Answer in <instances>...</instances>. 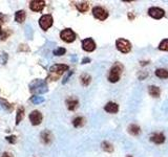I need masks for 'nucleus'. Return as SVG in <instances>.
Wrapping results in <instances>:
<instances>
[{"mask_svg": "<svg viewBox=\"0 0 168 157\" xmlns=\"http://www.w3.org/2000/svg\"><path fill=\"white\" fill-rule=\"evenodd\" d=\"M29 90L34 94H43V93L47 92V85L45 81L43 80H34V81L29 84Z\"/></svg>", "mask_w": 168, "mask_h": 157, "instance_id": "1", "label": "nucleus"}, {"mask_svg": "<svg viewBox=\"0 0 168 157\" xmlns=\"http://www.w3.org/2000/svg\"><path fill=\"white\" fill-rule=\"evenodd\" d=\"M116 46L117 49L119 51L123 52V53H128L131 50V43L126 39H118L116 41Z\"/></svg>", "mask_w": 168, "mask_h": 157, "instance_id": "2", "label": "nucleus"}, {"mask_svg": "<svg viewBox=\"0 0 168 157\" xmlns=\"http://www.w3.org/2000/svg\"><path fill=\"white\" fill-rule=\"evenodd\" d=\"M121 71H122V68L119 65L116 64L111 69H110L109 74H108V81L111 82V83H117V82L120 80Z\"/></svg>", "mask_w": 168, "mask_h": 157, "instance_id": "3", "label": "nucleus"}, {"mask_svg": "<svg viewBox=\"0 0 168 157\" xmlns=\"http://www.w3.org/2000/svg\"><path fill=\"white\" fill-rule=\"evenodd\" d=\"M54 23V19H53L52 15H43L42 17L39 19V25L43 30H47Z\"/></svg>", "mask_w": 168, "mask_h": 157, "instance_id": "4", "label": "nucleus"}, {"mask_svg": "<svg viewBox=\"0 0 168 157\" xmlns=\"http://www.w3.org/2000/svg\"><path fill=\"white\" fill-rule=\"evenodd\" d=\"M49 70H51V73L55 74V81H56L62 73L68 70V66H67V65H64V64H55L51 67V69Z\"/></svg>", "mask_w": 168, "mask_h": 157, "instance_id": "5", "label": "nucleus"}, {"mask_svg": "<svg viewBox=\"0 0 168 157\" xmlns=\"http://www.w3.org/2000/svg\"><path fill=\"white\" fill-rule=\"evenodd\" d=\"M60 38L66 43H72L76 40V34L70 28H65L60 32Z\"/></svg>", "mask_w": 168, "mask_h": 157, "instance_id": "6", "label": "nucleus"}, {"mask_svg": "<svg viewBox=\"0 0 168 157\" xmlns=\"http://www.w3.org/2000/svg\"><path fill=\"white\" fill-rule=\"evenodd\" d=\"M93 15L95 16V18H97L98 20H105V19H107L108 17V13L107 11L101 6H96V7H94L93 9Z\"/></svg>", "mask_w": 168, "mask_h": 157, "instance_id": "7", "label": "nucleus"}, {"mask_svg": "<svg viewBox=\"0 0 168 157\" xmlns=\"http://www.w3.org/2000/svg\"><path fill=\"white\" fill-rule=\"evenodd\" d=\"M29 120L32 122V125L34 126H38L40 125L41 122H42V119H43V116H42V114H41L40 111L38 110H34L32 111L31 113H29Z\"/></svg>", "mask_w": 168, "mask_h": 157, "instance_id": "8", "label": "nucleus"}, {"mask_svg": "<svg viewBox=\"0 0 168 157\" xmlns=\"http://www.w3.org/2000/svg\"><path fill=\"white\" fill-rule=\"evenodd\" d=\"M82 48L87 52H92L96 49V43L92 38H86L82 40Z\"/></svg>", "mask_w": 168, "mask_h": 157, "instance_id": "9", "label": "nucleus"}, {"mask_svg": "<svg viewBox=\"0 0 168 157\" xmlns=\"http://www.w3.org/2000/svg\"><path fill=\"white\" fill-rule=\"evenodd\" d=\"M44 7H45V1L43 0H34L29 2V9L33 12H42Z\"/></svg>", "mask_w": 168, "mask_h": 157, "instance_id": "10", "label": "nucleus"}, {"mask_svg": "<svg viewBox=\"0 0 168 157\" xmlns=\"http://www.w3.org/2000/svg\"><path fill=\"white\" fill-rule=\"evenodd\" d=\"M148 15L154 19H161L164 17L165 12H164V9H160V7H150L148 9Z\"/></svg>", "mask_w": 168, "mask_h": 157, "instance_id": "11", "label": "nucleus"}, {"mask_svg": "<svg viewBox=\"0 0 168 157\" xmlns=\"http://www.w3.org/2000/svg\"><path fill=\"white\" fill-rule=\"evenodd\" d=\"M40 137H41V141L43 143H45V145L51 143L53 140V134L48 130H44L43 132H41Z\"/></svg>", "mask_w": 168, "mask_h": 157, "instance_id": "12", "label": "nucleus"}, {"mask_svg": "<svg viewBox=\"0 0 168 157\" xmlns=\"http://www.w3.org/2000/svg\"><path fill=\"white\" fill-rule=\"evenodd\" d=\"M104 110L106 112H108V113H117L119 111V105L113 102H108L107 104L105 105Z\"/></svg>", "mask_w": 168, "mask_h": 157, "instance_id": "13", "label": "nucleus"}, {"mask_svg": "<svg viewBox=\"0 0 168 157\" xmlns=\"http://www.w3.org/2000/svg\"><path fill=\"white\" fill-rule=\"evenodd\" d=\"M150 140L152 143H156V145H161L165 141V136L162 133H154V135L150 136Z\"/></svg>", "mask_w": 168, "mask_h": 157, "instance_id": "14", "label": "nucleus"}, {"mask_svg": "<svg viewBox=\"0 0 168 157\" xmlns=\"http://www.w3.org/2000/svg\"><path fill=\"white\" fill-rule=\"evenodd\" d=\"M25 18H26V13L23 9L17 11V12L15 13V21L18 22V23H23Z\"/></svg>", "mask_w": 168, "mask_h": 157, "instance_id": "15", "label": "nucleus"}, {"mask_svg": "<svg viewBox=\"0 0 168 157\" xmlns=\"http://www.w3.org/2000/svg\"><path fill=\"white\" fill-rule=\"evenodd\" d=\"M79 102L77 99H72V97H70V99H66V106H67V109L70 111L75 110L76 108H77V106H78Z\"/></svg>", "mask_w": 168, "mask_h": 157, "instance_id": "16", "label": "nucleus"}, {"mask_svg": "<svg viewBox=\"0 0 168 157\" xmlns=\"http://www.w3.org/2000/svg\"><path fill=\"white\" fill-rule=\"evenodd\" d=\"M148 92H149V94L151 96H154V97H159L161 90H160V88L158 86H149L148 87Z\"/></svg>", "mask_w": 168, "mask_h": 157, "instance_id": "17", "label": "nucleus"}, {"mask_svg": "<svg viewBox=\"0 0 168 157\" xmlns=\"http://www.w3.org/2000/svg\"><path fill=\"white\" fill-rule=\"evenodd\" d=\"M156 76L160 78H168V70L164 68H158L156 70Z\"/></svg>", "mask_w": 168, "mask_h": 157, "instance_id": "18", "label": "nucleus"}, {"mask_svg": "<svg viewBox=\"0 0 168 157\" xmlns=\"http://www.w3.org/2000/svg\"><path fill=\"white\" fill-rule=\"evenodd\" d=\"M80 80H81V84L83 86H88L89 83L92 82V76L87 73H83L81 76H80Z\"/></svg>", "mask_w": 168, "mask_h": 157, "instance_id": "19", "label": "nucleus"}, {"mask_svg": "<svg viewBox=\"0 0 168 157\" xmlns=\"http://www.w3.org/2000/svg\"><path fill=\"white\" fill-rule=\"evenodd\" d=\"M128 132L131 134V135H139L140 132H141V130H140V127L139 126L135 125V124H132V125H130L129 127H128Z\"/></svg>", "mask_w": 168, "mask_h": 157, "instance_id": "20", "label": "nucleus"}, {"mask_svg": "<svg viewBox=\"0 0 168 157\" xmlns=\"http://www.w3.org/2000/svg\"><path fill=\"white\" fill-rule=\"evenodd\" d=\"M84 124H85V119L81 116L76 117V118H74V120H72V125H74V127H76V128H80V127H82Z\"/></svg>", "mask_w": 168, "mask_h": 157, "instance_id": "21", "label": "nucleus"}, {"mask_svg": "<svg viewBox=\"0 0 168 157\" xmlns=\"http://www.w3.org/2000/svg\"><path fill=\"white\" fill-rule=\"evenodd\" d=\"M23 116H24V109H23V107H20L17 110V115H16V125H18V124L22 120Z\"/></svg>", "mask_w": 168, "mask_h": 157, "instance_id": "22", "label": "nucleus"}, {"mask_svg": "<svg viewBox=\"0 0 168 157\" xmlns=\"http://www.w3.org/2000/svg\"><path fill=\"white\" fill-rule=\"evenodd\" d=\"M76 7H77V9H78L80 13H85V12H87V9H88V3H86V2L78 3V4H76Z\"/></svg>", "mask_w": 168, "mask_h": 157, "instance_id": "23", "label": "nucleus"}, {"mask_svg": "<svg viewBox=\"0 0 168 157\" xmlns=\"http://www.w3.org/2000/svg\"><path fill=\"white\" fill-rule=\"evenodd\" d=\"M101 147H102V149H103L104 151L108 152V153H111V152L113 151V145H110V143H107V141H103V143H101Z\"/></svg>", "mask_w": 168, "mask_h": 157, "instance_id": "24", "label": "nucleus"}, {"mask_svg": "<svg viewBox=\"0 0 168 157\" xmlns=\"http://www.w3.org/2000/svg\"><path fill=\"white\" fill-rule=\"evenodd\" d=\"M159 49L163 51H168V39L163 40L159 45Z\"/></svg>", "mask_w": 168, "mask_h": 157, "instance_id": "25", "label": "nucleus"}, {"mask_svg": "<svg viewBox=\"0 0 168 157\" xmlns=\"http://www.w3.org/2000/svg\"><path fill=\"white\" fill-rule=\"evenodd\" d=\"M31 102L34 103V104H40V103L44 102V97H42V96H37V95H34L31 97Z\"/></svg>", "mask_w": 168, "mask_h": 157, "instance_id": "26", "label": "nucleus"}, {"mask_svg": "<svg viewBox=\"0 0 168 157\" xmlns=\"http://www.w3.org/2000/svg\"><path fill=\"white\" fill-rule=\"evenodd\" d=\"M65 52H66V49H65V48H63V47H59V48L54 50V55H57V57H60V55H65Z\"/></svg>", "mask_w": 168, "mask_h": 157, "instance_id": "27", "label": "nucleus"}, {"mask_svg": "<svg viewBox=\"0 0 168 157\" xmlns=\"http://www.w3.org/2000/svg\"><path fill=\"white\" fill-rule=\"evenodd\" d=\"M6 140H8L10 143H17V136H15V135H10V136L6 137Z\"/></svg>", "mask_w": 168, "mask_h": 157, "instance_id": "28", "label": "nucleus"}, {"mask_svg": "<svg viewBox=\"0 0 168 157\" xmlns=\"http://www.w3.org/2000/svg\"><path fill=\"white\" fill-rule=\"evenodd\" d=\"M19 51H29V48L27 47V45H24V44H21L19 46Z\"/></svg>", "mask_w": 168, "mask_h": 157, "instance_id": "29", "label": "nucleus"}, {"mask_svg": "<svg viewBox=\"0 0 168 157\" xmlns=\"http://www.w3.org/2000/svg\"><path fill=\"white\" fill-rule=\"evenodd\" d=\"M1 157H14V156H13V154L12 153H10V152H3Z\"/></svg>", "mask_w": 168, "mask_h": 157, "instance_id": "30", "label": "nucleus"}, {"mask_svg": "<svg viewBox=\"0 0 168 157\" xmlns=\"http://www.w3.org/2000/svg\"><path fill=\"white\" fill-rule=\"evenodd\" d=\"M72 71H70V73H68V74H67L66 76H65V78H64V80H63V82H62V83H63V84H65V83H66L67 81H68V78H70V76H72Z\"/></svg>", "mask_w": 168, "mask_h": 157, "instance_id": "31", "label": "nucleus"}, {"mask_svg": "<svg viewBox=\"0 0 168 157\" xmlns=\"http://www.w3.org/2000/svg\"><path fill=\"white\" fill-rule=\"evenodd\" d=\"M90 62V59L89 58H84L82 60V64H87V63H89Z\"/></svg>", "mask_w": 168, "mask_h": 157, "instance_id": "32", "label": "nucleus"}, {"mask_svg": "<svg viewBox=\"0 0 168 157\" xmlns=\"http://www.w3.org/2000/svg\"><path fill=\"white\" fill-rule=\"evenodd\" d=\"M4 18H5V16L2 14H0V23H2V22H4Z\"/></svg>", "mask_w": 168, "mask_h": 157, "instance_id": "33", "label": "nucleus"}, {"mask_svg": "<svg viewBox=\"0 0 168 157\" xmlns=\"http://www.w3.org/2000/svg\"><path fill=\"white\" fill-rule=\"evenodd\" d=\"M2 35H3V30H2V28L0 27V37H1Z\"/></svg>", "mask_w": 168, "mask_h": 157, "instance_id": "34", "label": "nucleus"}, {"mask_svg": "<svg viewBox=\"0 0 168 157\" xmlns=\"http://www.w3.org/2000/svg\"><path fill=\"white\" fill-rule=\"evenodd\" d=\"M127 157H132V156H131V155H128V156Z\"/></svg>", "mask_w": 168, "mask_h": 157, "instance_id": "35", "label": "nucleus"}]
</instances>
